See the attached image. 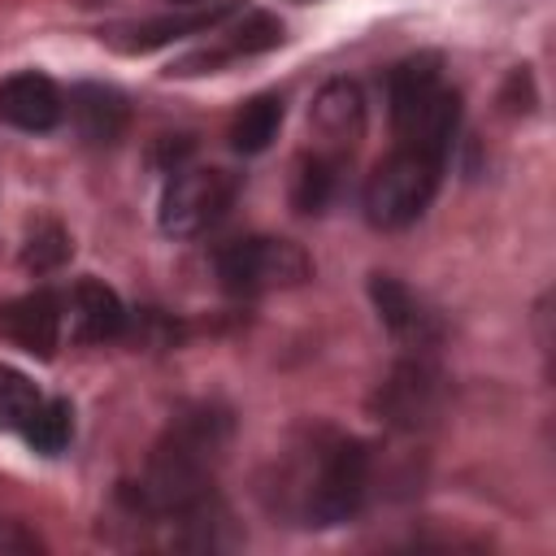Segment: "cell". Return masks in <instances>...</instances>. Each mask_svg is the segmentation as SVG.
<instances>
[{"label": "cell", "mask_w": 556, "mask_h": 556, "mask_svg": "<svg viewBox=\"0 0 556 556\" xmlns=\"http://www.w3.org/2000/svg\"><path fill=\"white\" fill-rule=\"evenodd\" d=\"M374 456L361 439L339 430H304L278 452L261 495L274 517L291 526H339L361 513L369 495Z\"/></svg>", "instance_id": "1"}, {"label": "cell", "mask_w": 556, "mask_h": 556, "mask_svg": "<svg viewBox=\"0 0 556 556\" xmlns=\"http://www.w3.org/2000/svg\"><path fill=\"white\" fill-rule=\"evenodd\" d=\"M387 100H391L395 139L443 161L460 130V96L443 83L439 56L417 52V56L400 61L387 74Z\"/></svg>", "instance_id": "2"}, {"label": "cell", "mask_w": 556, "mask_h": 556, "mask_svg": "<svg viewBox=\"0 0 556 556\" xmlns=\"http://www.w3.org/2000/svg\"><path fill=\"white\" fill-rule=\"evenodd\" d=\"M439 178H443V161L421 152V148H408L400 143L395 152H387L374 174L365 178V191H361V208L369 217V226H382V230H400L408 222H417L434 191H439Z\"/></svg>", "instance_id": "3"}, {"label": "cell", "mask_w": 556, "mask_h": 556, "mask_svg": "<svg viewBox=\"0 0 556 556\" xmlns=\"http://www.w3.org/2000/svg\"><path fill=\"white\" fill-rule=\"evenodd\" d=\"M217 278L230 295H269L313 278V261L300 243L274 235H248L217 248Z\"/></svg>", "instance_id": "4"}, {"label": "cell", "mask_w": 556, "mask_h": 556, "mask_svg": "<svg viewBox=\"0 0 556 556\" xmlns=\"http://www.w3.org/2000/svg\"><path fill=\"white\" fill-rule=\"evenodd\" d=\"M239 178L230 169L217 165H178L161 191V208L156 222L165 235L174 239H195L208 226H217L226 217V208L235 204Z\"/></svg>", "instance_id": "5"}, {"label": "cell", "mask_w": 556, "mask_h": 556, "mask_svg": "<svg viewBox=\"0 0 556 556\" xmlns=\"http://www.w3.org/2000/svg\"><path fill=\"white\" fill-rule=\"evenodd\" d=\"M282 43V22L274 13H261V9H248V13H226L213 30H208V43L187 52L182 61L169 65V74H217L222 65L239 61V56H256V52H269Z\"/></svg>", "instance_id": "6"}, {"label": "cell", "mask_w": 556, "mask_h": 556, "mask_svg": "<svg viewBox=\"0 0 556 556\" xmlns=\"http://www.w3.org/2000/svg\"><path fill=\"white\" fill-rule=\"evenodd\" d=\"M378 413L391 421V426H400V430H417V426H426V421H434V413L443 408V374L430 365V361H421V356H413V361H400L391 374H387V382L378 387Z\"/></svg>", "instance_id": "7"}, {"label": "cell", "mask_w": 556, "mask_h": 556, "mask_svg": "<svg viewBox=\"0 0 556 556\" xmlns=\"http://www.w3.org/2000/svg\"><path fill=\"white\" fill-rule=\"evenodd\" d=\"M65 334V313H61V291L52 287H35L26 295H13L9 304H0V339H9L13 348L48 361L56 352Z\"/></svg>", "instance_id": "8"}, {"label": "cell", "mask_w": 556, "mask_h": 556, "mask_svg": "<svg viewBox=\"0 0 556 556\" xmlns=\"http://www.w3.org/2000/svg\"><path fill=\"white\" fill-rule=\"evenodd\" d=\"M308 126L317 135V152H330L339 161L352 156V148L361 143L365 135V96L352 78H330L313 109H308Z\"/></svg>", "instance_id": "9"}, {"label": "cell", "mask_w": 556, "mask_h": 556, "mask_svg": "<svg viewBox=\"0 0 556 556\" xmlns=\"http://www.w3.org/2000/svg\"><path fill=\"white\" fill-rule=\"evenodd\" d=\"M369 295H374V308H378L382 326H387L404 348H413V352H430V348L443 339V321H439V313H434L413 287H404L400 278H391V274H374V278H369Z\"/></svg>", "instance_id": "10"}, {"label": "cell", "mask_w": 556, "mask_h": 556, "mask_svg": "<svg viewBox=\"0 0 556 556\" xmlns=\"http://www.w3.org/2000/svg\"><path fill=\"white\" fill-rule=\"evenodd\" d=\"M65 117V91L39 74V70H17L0 78V122L26 135H48Z\"/></svg>", "instance_id": "11"}, {"label": "cell", "mask_w": 556, "mask_h": 556, "mask_svg": "<svg viewBox=\"0 0 556 556\" xmlns=\"http://www.w3.org/2000/svg\"><path fill=\"white\" fill-rule=\"evenodd\" d=\"M61 313H65V330L78 343H113L130 326V313L117 300V291L96 278H78L70 291H61Z\"/></svg>", "instance_id": "12"}, {"label": "cell", "mask_w": 556, "mask_h": 556, "mask_svg": "<svg viewBox=\"0 0 556 556\" xmlns=\"http://www.w3.org/2000/svg\"><path fill=\"white\" fill-rule=\"evenodd\" d=\"M65 117L74 126V135L83 143H96V148H109L126 135V122H130V109H126V96L109 83H78L70 87L65 96Z\"/></svg>", "instance_id": "13"}, {"label": "cell", "mask_w": 556, "mask_h": 556, "mask_svg": "<svg viewBox=\"0 0 556 556\" xmlns=\"http://www.w3.org/2000/svg\"><path fill=\"white\" fill-rule=\"evenodd\" d=\"M278 126H282V96L278 91H261V96H252L235 113V122H230V148L239 156H256V152H265L278 139Z\"/></svg>", "instance_id": "14"}, {"label": "cell", "mask_w": 556, "mask_h": 556, "mask_svg": "<svg viewBox=\"0 0 556 556\" xmlns=\"http://www.w3.org/2000/svg\"><path fill=\"white\" fill-rule=\"evenodd\" d=\"M74 252L70 230L56 217H35L22 239V269L26 274H56Z\"/></svg>", "instance_id": "15"}, {"label": "cell", "mask_w": 556, "mask_h": 556, "mask_svg": "<svg viewBox=\"0 0 556 556\" xmlns=\"http://www.w3.org/2000/svg\"><path fill=\"white\" fill-rule=\"evenodd\" d=\"M22 439L30 443V452H39V456H61L65 447H70V439H74V408H70V400H39V408L30 413V421L22 426Z\"/></svg>", "instance_id": "16"}, {"label": "cell", "mask_w": 556, "mask_h": 556, "mask_svg": "<svg viewBox=\"0 0 556 556\" xmlns=\"http://www.w3.org/2000/svg\"><path fill=\"white\" fill-rule=\"evenodd\" d=\"M339 169H343L339 156L313 148V156H304V161H300V174H295V191H291L295 208H300V213H321V208L334 200Z\"/></svg>", "instance_id": "17"}, {"label": "cell", "mask_w": 556, "mask_h": 556, "mask_svg": "<svg viewBox=\"0 0 556 556\" xmlns=\"http://www.w3.org/2000/svg\"><path fill=\"white\" fill-rule=\"evenodd\" d=\"M43 391L13 365H0V430H17L30 421V413L39 408Z\"/></svg>", "instance_id": "18"}, {"label": "cell", "mask_w": 556, "mask_h": 556, "mask_svg": "<svg viewBox=\"0 0 556 556\" xmlns=\"http://www.w3.org/2000/svg\"><path fill=\"white\" fill-rule=\"evenodd\" d=\"M35 552H43V539L22 521L0 517V556H35Z\"/></svg>", "instance_id": "19"}, {"label": "cell", "mask_w": 556, "mask_h": 556, "mask_svg": "<svg viewBox=\"0 0 556 556\" xmlns=\"http://www.w3.org/2000/svg\"><path fill=\"white\" fill-rule=\"evenodd\" d=\"M174 4H195V0H174Z\"/></svg>", "instance_id": "20"}]
</instances>
